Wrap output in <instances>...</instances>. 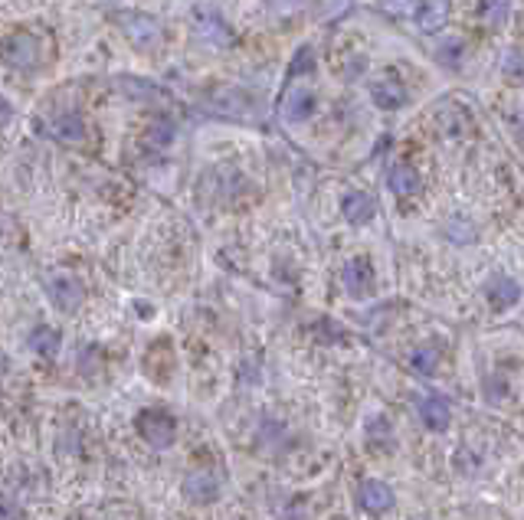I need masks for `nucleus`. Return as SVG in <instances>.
<instances>
[{
  "instance_id": "f257e3e1",
  "label": "nucleus",
  "mask_w": 524,
  "mask_h": 520,
  "mask_svg": "<svg viewBox=\"0 0 524 520\" xmlns=\"http://www.w3.org/2000/svg\"><path fill=\"white\" fill-rule=\"evenodd\" d=\"M135 429H138V435L158 451L171 449L174 442H177V419H174L168 410H161V406H148V410L138 412Z\"/></svg>"
},
{
  "instance_id": "f03ea898",
  "label": "nucleus",
  "mask_w": 524,
  "mask_h": 520,
  "mask_svg": "<svg viewBox=\"0 0 524 520\" xmlns=\"http://www.w3.org/2000/svg\"><path fill=\"white\" fill-rule=\"evenodd\" d=\"M46 298H50L62 314H72V311H79L82 298H86V288H82L79 279L56 272V275L46 279Z\"/></svg>"
},
{
  "instance_id": "7ed1b4c3",
  "label": "nucleus",
  "mask_w": 524,
  "mask_h": 520,
  "mask_svg": "<svg viewBox=\"0 0 524 520\" xmlns=\"http://www.w3.org/2000/svg\"><path fill=\"white\" fill-rule=\"evenodd\" d=\"M0 56H4V62L17 66V69H33L40 62V43L30 33H17V37H7L0 43Z\"/></svg>"
},
{
  "instance_id": "20e7f679",
  "label": "nucleus",
  "mask_w": 524,
  "mask_h": 520,
  "mask_svg": "<svg viewBox=\"0 0 524 520\" xmlns=\"http://www.w3.org/2000/svg\"><path fill=\"white\" fill-rule=\"evenodd\" d=\"M181 488H184V498L191 500V504H213L223 494V481L217 478V471L197 468L184 478Z\"/></svg>"
},
{
  "instance_id": "39448f33",
  "label": "nucleus",
  "mask_w": 524,
  "mask_h": 520,
  "mask_svg": "<svg viewBox=\"0 0 524 520\" xmlns=\"http://www.w3.org/2000/svg\"><path fill=\"white\" fill-rule=\"evenodd\" d=\"M416 416L430 432H446L449 422H453V406L439 393H426V396L416 400Z\"/></svg>"
},
{
  "instance_id": "423d86ee",
  "label": "nucleus",
  "mask_w": 524,
  "mask_h": 520,
  "mask_svg": "<svg viewBox=\"0 0 524 520\" xmlns=\"http://www.w3.org/2000/svg\"><path fill=\"white\" fill-rule=\"evenodd\" d=\"M393 504H397V494H393V488L387 481H377V478L361 481V488H357V508L364 514H387V510H393Z\"/></svg>"
},
{
  "instance_id": "0eeeda50",
  "label": "nucleus",
  "mask_w": 524,
  "mask_h": 520,
  "mask_svg": "<svg viewBox=\"0 0 524 520\" xmlns=\"http://www.w3.org/2000/svg\"><path fill=\"white\" fill-rule=\"evenodd\" d=\"M341 285L351 298H367L373 291V265L367 259H348L341 269Z\"/></svg>"
},
{
  "instance_id": "6e6552de",
  "label": "nucleus",
  "mask_w": 524,
  "mask_h": 520,
  "mask_svg": "<svg viewBox=\"0 0 524 520\" xmlns=\"http://www.w3.org/2000/svg\"><path fill=\"white\" fill-rule=\"evenodd\" d=\"M279 111H282L285 125H302V121H308L315 115L312 89H305V85H292V89L282 95V105H279Z\"/></svg>"
},
{
  "instance_id": "1a4fd4ad",
  "label": "nucleus",
  "mask_w": 524,
  "mask_h": 520,
  "mask_svg": "<svg viewBox=\"0 0 524 520\" xmlns=\"http://www.w3.org/2000/svg\"><path fill=\"white\" fill-rule=\"evenodd\" d=\"M521 285L512 279V275H504V272H498V275H492V279L485 281V298H488V305L498 311H508L514 308L518 301H521Z\"/></svg>"
},
{
  "instance_id": "9d476101",
  "label": "nucleus",
  "mask_w": 524,
  "mask_h": 520,
  "mask_svg": "<svg viewBox=\"0 0 524 520\" xmlns=\"http://www.w3.org/2000/svg\"><path fill=\"white\" fill-rule=\"evenodd\" d=\"M371 99H373L377 109L397 111L410 102V95H406V85L400 79H373L371 82Z\"/></svg>"
},
{
  "instance_id": "9b49d317",
  "label": "nucleus",
  "mask_w": 524,
  "mask_h": 520,
  "mask_svg": "<svg viewBox=\"0 0 524 520\" xmlns=\"http://www.w3.org/2000/svg\"><path fill=\"white\" fill-rule=\"evenodd\" d=\"M341 213H344V220L351 223V226H367V223L377 216V203H373L371 193L351 191L341 200Z\"/></svg>"
},
{
  "instance_id": "f8f14e48",
  "label": "nucleus",
  "mask_w": 524,
  "mask_h": 520,
  "mask_svg": "<svg viewBox=\"0 0 524 520\" xmlns=\"http://www.w3.org/2000/svg\"><path fill=\"white\" fill-rule=\"evenodd\" d=\"M27 347H30L37 357H43V361H53V357H60V351H62V334L56 328H50V324H37V328L30 330V337H27Z\"/></svg>"
},
{
  "instance_id": "ddd939ff",
  "label": "nucleus",
  "mask_w": 524,
  "mask_h": 520,
  "mask_svg": "<svg viewBox=\"0 0 524 520\" xmlns=\"http://www.w3.org/2000/svg\"><path fill=\"white\" fill-rule=\"evenodd\" d=\"M46 134H50L53 141H62V144H79V141L86 138V125H82L79 115L62 111V115L46 121Z\"/></svg>"
},
{
  "instance_id": "4468645a",
  "label": "nucleus",
  "mask_w": 524,
  "mask_h": 520,
  "mask_svg": "<svg viewBox=\"0 0 524 520\" xmlns=\"http://www.w3.org/2000/svg\"><path fill=\"white\" fill-rule=\"evenodd\" d=\"M387 187H390V193H397V197H413V193L423 191V181H420V174H416V167H410V164H393L390 170H387Z\"/></svg>"
},
{
  "instance_id": "2eb2a0df",
  "label": "nucleus",
  "mask_w": 524,
  "mask_h": 520,
  "mask_svg": "<svg viewBox=\"0 0 524 520\" xmlns=\"http://www.w3.org/2000/svg\"><path fill=\"white\" fill-rule=\"evenodd\" d=\"M125 37H128L131 43H138V46H154V43L161 40V27H158L151 17L131 13V17H125Z\"/></svg>"
},
{
  "instance_id": "dca6fc26",
  "label": "nucleus",
  "mask_w": 524,
  "mask_h": 520,
  "mask_svg": "<svg viewBox=\"0 0 524 520\" xmlns=\"http://www.w3.org/2000/svg\"><path fill=\"white\" fill-rule=\"evenodd\" d=\"M446 20H449V0H423L420 11H416V23L426 33L443 30Z\"/></svg>"
},
{
  "instance_id": "f3484780",
  "label": "nucleus",
  "mask_w": 524,
  "mask_h": 520,
  "mask_svg": "<svg viewBox=\"0 0 524 520\" xmlns=\"http://www.w3.org/2000/svg\"><path fill=\"white\" fill-rule=\"evenodd\" d=\"M197 30H201L203 40L213 43V46H230L233 43V30L217 17V13H201V17H197Z\"/></svg>"
},
{
  "instance_id": "a211bd4d",
  "label": "nucleus",
  "mask_w": 524,
  "mask_h": 520,
  "mask_svg": "<svg viewBox=\"0 0 524 520\" xmlns=\"http://www.w3.org/2000/svg\"><path fill=\"white\" fill-rule=\"evenodd\" d=\"M482 17L488 27H495V30H502L504 23H508V17H512V0H485L482 4Z\"/></svg>"
},
{
  "instance_id": "6ab92c4d",
  "label": "nucleus",
  "mask_w": 524,
  "mask_h": 520,
  "mask_svg": "<svg viewBox=\"0 0 524 520\" xmlns=\"http://www.w3.org/2000/svg\"><path fill=\"white\" fill-rule=\"evenodd\" d=\"M410 367H413L420 377H433L436 367H439V351H436V347H416L413 357H410Z\"/></svg>"
},
{
  "instance_id": "aec40b11",
  "label": "nucleus",
  "mask_w": 524,
  "mask_h": 520,
  "mask_svg": "<svg viewBox=\"0 0 524 520\" xmlns=\"http://www.w3.org/2000/svg\"><path fill=\"white\" fill-rule=\"evenodd\" d=\"M475 226L472 220H465V216H453V220L446 223V236L455 242V246H469V242L475 240Z\"/></svg>"
},
{
  "instance_id": "412c9836",
  "label": "nucleus",
  "mask_w": 524,
  "mask_h": 520,
  "mask_svg": "<svg viewBox=\"0 0 524 520\" xmlns=\"http://www.w3.org/2000/svg\"><path fill=\"white\" fill-rule=\"evenodd\" d=\"M390 435H393V429H390V422H387V416H373L371 422H367V442L371 445H390Z\"/></svg>"
},
{
  "instance_id": "4be33fe9",
  "label": "nucleus",
  "mask_w": 524,
  "mask_h": 520,
  "mask_svg": "<svg viewBox=\"0 0 524 520\" xmlns=\"http://www.w3.org/2000/svg\"><path fill=\"white\" fill-rule=\"evenodd\" d=\"M502 72H504V79H512V82H524V56H521V53H518V50L504 53Z\"/></svg>"
},
{
  "instance_id": "5701e85b",
  "label": "nucleus",
  "mask_w": 524,
  "mask_h": 520,
  "mask_svg": "<svg viewBox=\"0 0 524 520\" xmlns=\"http://www.w3.org/2000/svg\"><path fill=\"white\" fill-rule=\"evenodd\" d=\"M436 56H439L443 66H459V60H463V40H446L443 46L436 50Z\"/></svg>"
},
{
  "instance_id": "b1692460",
  "label": "nucleus",
  "mask_w": 524,
  "mask_h": 520,
  "mask_svg": "<svg viewBox=\"0 0 524 520\" xmlns=\"http://www.w3.org/2000/svg\"><path fill=\"white\" fill-rule=\"evenodd\" d=\"M315 53H312V46H302V50L295 53V60H292V76H299V72H312L315 69V60H312Z\"/></svg>"
},
{
  "instance_id": "393cba45",
  "label": "nucleus",
  "mask_w": 524,
  "mask_h": 520,
  "mask_svg": "<svg viewBox=\"0 0 524 520\" xmlns=\"http://www.w3.org/2000/svg\"><path fill=\"white\" fill-rule=\"evenodd\" d=\"M381 7H387L390 13H400V17H404V13H410L416 7V0H381Z\"/></svg>"
}]
</instances>
